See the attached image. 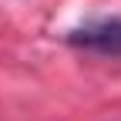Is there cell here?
<instances>
[{
  "instance_id": "cell-1",
  "label": "cell",
  "mask_w": 121,
  "mask_h": 121,
  "mask_svg": "<svg viewBox=\"0 0 121 121\" xmlns=\"http://www.w3.org/2000/svg\"><path fill=\"white\" fill-rule=\"evenodd\" d=\"M67 40L74 47H84V51H98V54H118L121 57V17L111 20H94V24H84V27H74Z\"/></svg>"
}]
</instances>
